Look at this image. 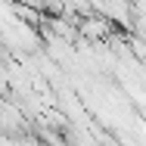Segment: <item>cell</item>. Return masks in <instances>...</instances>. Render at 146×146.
<instances>
[{
    "mask_svg": "<svg viewBox=\"0 0 146 146\" xmlns=\"http://www.w3.org/2000/svg\"><path fill=\"white\" fill-rule=\"evenodd\" d=\"M78 28H81V34L87 40H103L112 31V19L100 13V16H90V19H78Z\"/></svg>",
    "mask_w": 146,
    "mask_h": 146,
    "instance_id": "obj_1",
    "label": "cell"
}]
</instances>
